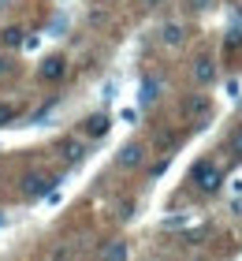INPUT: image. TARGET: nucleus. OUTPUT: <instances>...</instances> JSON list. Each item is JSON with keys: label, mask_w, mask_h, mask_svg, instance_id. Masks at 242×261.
<instances>
[{"label": "nucleus", "mask_w": 242, "mask_h": 261, "mask_svg": "<svg viewBox=\"0 0 242 261\" xmlns=\"http://www.w3.org/2000/svg\"><path fill=\"white\" fill-rule=\"evenodd\" d=\"M64 75H67V56L64 53H52V56H45L38 64V79L41 82H60Z\"/></svg>", "instance_id": "3"}, {"label": "nucleus", "mask_w": 242, "mask_h": 261, "mask_svg": "<svg viewBox=\"0 0 242 261\" xmlns=\"http://www.w3.org/2000/svg\"><path fill=\"white\" fill-rule=\"evenodd\" d=\"M142 4H145V8H156V4H160V0H142Z\"/></svg>", "instance_id": "19"}, {"label": "nucleus", "mask_w": 242, "mask_h": 261, "mask_svg": "<svg viewBox=\"0 0 242 261\" xmlns=\"http://www.w3.org/2000/svg\"><path fill=\"white\" fill-rule=\"evenodd\" d=\"M52 175H45V172H26L22 175V194L26 198H41V194H48L52 191Z\"/></svg>", "instance_id": "5"}, {"label": "nucleus", "mask_w": 242, "mask_h": 261, "mask_svg": "<svg viewBox=\"0 0 242 261\" xmlns=\"http://www.w3.org/2000/svg\"><path fill=\"white\" fill-rule=\"evenodd\" d=\"M116 164L119 168H142L145 164V146L142 142H127V146L116 153Z\"/></svg>", "instance_id": "6"}, {"label": "nucleus", "mask_w": 242, "mask_h": 261, "mask_svg": "<svg viewBox=\"0 0 242 261\" xmlns=\"http://www.w3.org/2000/svg\"><path fill=\"white\" fill-rule=\"evenodd\" d=\"M108 127H112V120H108L104 112H93V116L82 120V135H86V138H104Z\"/></svg>", "instance_id": "8"}, {"label": "nucleus", "mask_w": 242, "mask_h": 261, "mask_svg": "<svg viewBox=\"0 0 242 261\" xmlns=\"http://www.w3.org/2000/svg\"><path fill=\"white\" fill-rule=\"evenodd\" d=\"M190 75H194V82H198V86H212L216 82V75H220V71H216V60L209 53H201L198 60L190 64Z\"/></svg>", "instance_id": "4"}, {"label": "nucleus", "mask_w": 242, "mask_h": 261, "mask_svg": "<svg viewBox=\"0 0 242 261\" xmlns=\"http://www.w3.org/2000/svg\"><path fill=\"white\" fill-rule=\"evenodd\" d=\"M227 153H231V161H235V164H242V127L235 130L231 138H227Z\"/></svg>", "instance_id": "13"}, {"label": "nucleus", "mask_w": 242, "mask_h": 261, "mask_svg": "<svg viewBox=\"0 0 242 261\" xmlns=\"http://www.w3.org/2000/svg\"><path fill=\"white\" fill-rule=\"evenodd\" d=\"M186 179L194 183V191H198V194H216L224 187V168L212 157H201V161H194V168H190Z\"/></svg>", "instance_id": "1"}, {"label": "nucleus", "mask_w": 242, "mask_h": 261, "mask_svg": "<svg viewBox=\"0 0 242 261\" xmlns=\"http://www.w3.org/2000/svg\"><path fill=\"white\" fill-rule=\"evenodd\" d=\"M156 97H160V79H156V75H145V79H142L138 105H142V109H149V105H156Z\"/></svg>", "instance_id": "10"}, {"label": "nucleus", "mask_w": 242, "mask_h": 261, "mask_svg": "<svg viewBox=\"0 0 242 261\" xmlns=\"http://www.w3.org/2000/svg\"><path fill=\"white\" fill-rule=\"evenodd\" d=\"M97 261H130V243L127 239H112L101 246V254H97Z\"/></svg>", "instance_id": "7"}, {"label": "nucleus", "mask_w": 242, "mask_h": 261, "mask_svg": "<svg viewBox=\"0 0 242 261\" xmlns=\"http://www.w3.org/2000/svg\"><path fill=\"white\" fill-rule=\"evenodd\" d=\"M175 142H179V138L172 135V130H164V135H156V146H160V149H172Z\"/></svg>", "instance_id": "15"}, {"label": "nucleus", "mask_w": 242, "mask_h": 261, "mask_svg": "<svg viewBox=\"0 0 242 261\" xmlns=\"http://www.w3.org/2000/svg\"><path fill=\"white\" fill-rule=\"evenodd\" d=\"M22 41H26V30L22 27H4L0 30V45H4V49H19Z\"/></svg>", "instance_id": "12"}, {"label": "nucleus", "mask_w": 242, "mask_h": 261, "mask_svg": "<svg viewBox=\"0 0 242 261\" xmlns=\"http://www.w3.org/2000/svg\"><path fill=\"white\" fill-rule=\"evenodd\" d=\"M186 8H190V11H205V8H209V0H190Z\"/></svg>", "instance_id": "18"}, {"label": "nucleus", "mask_w": 242, "mask_h": 261, "mask_svg": "<svg viewBox=\"0 0 242 261\" xmlns=\"http://www.w3.org/2000/svg\"><path fill=\"white\" fill-rule=\"evenodd\" d=\"M183 41H186L183 22H164V27H160V45H168V49H179Z\"/></svg>", "instance_id": "9"}, {"label": "nucleus", "mask_w": 242, "mask_h": 261, "mask_svg": "<svg viewBox=\"0 0 242 261\" xmlns=\"http://www.w3.org/2000/svg\"><path fill=\"white\" fill-rule=\"evenodd\" d=\"M60 157H64L67 164H78L82 157H86V146H82L78 138H64L60 142Z\"/></svg>", "instance_id": "11"}, {"label": "nucleus", "mask_w": 242, "mask_h": 261, "mask_svg": "<svg viewBox=\"0 0 242 261\" xmlns=\"http://www.w3.org/2000/svg\"><path fill=\"white\" fill-rule=\"evenodd\" d=\"M183 116H186V123L205 127V123H209V116H212V101L205 97V93H190V97L183 101Z\"/></svg>", "instance_id": "2"}, {"label": "nucleus", "mask_w": 242, "mask_h": 261, "mask_svg": "<svg viewBox=\"0 0 242 261\" xmlns=\"http://www.w3.org/2000/svg\"><path fill=\"white\" fill-rule=\"evenodd\" d=\"M19 120V109L15 105H8V101H0V127H11Z\"/></svg>", "instance_id": "14"}, {"label": "nucleus", "mask_w": 242, "mask_h": 261, "mask_svg": "<svg viewBox=\"0 0 242 261\" xmlns=\"http://www.w3.org/2000/svg\"><path fill=\"white\" fill-rule=\"evenodd\" d=\"M11 67H15V64H11V56H4V53H0V79H4V75H11Z\"/></svg>", "instance_id": "16"}, {"label": "nucleus", "mask_w": 242, "mask_h": 261, "mask_svg": "<svg viewBox=\"0 0 242 261\" xmlns=\"http://www.w3.org/2000/svg\"><path fill=\"white\" fill-rule=\"evenodd\" d=\"M135 217V205H130V201H123V209H119V220H130Z\"/></svg>", "instance_id": "17"}]
</instances>
